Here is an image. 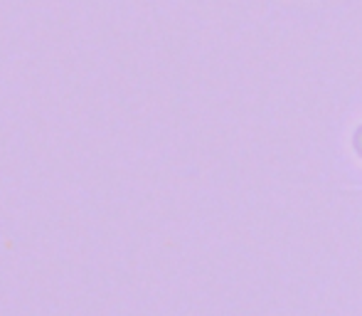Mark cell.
Masks as SVG:
<instances>
[{
	"label": "cell",
	"mask_w": 362,
	"mask_h": 316,
	"mask_svg": "<svg viewBox=\"0 0 362 316\" xmlns=\"http://www.w3.org/2000/svg\"><path fill=\"white\" fill-rule=\"evenodd\" d=\"M353 146H355V151H358V156L362 158V126L358 131H355V136H353Z\"/></svg>",
	"instance_id": "cell-1"
}]
</instances>
